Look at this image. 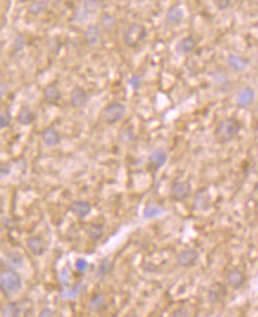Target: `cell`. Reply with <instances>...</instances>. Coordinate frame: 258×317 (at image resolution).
Returning a JSON list of instances; mask_svg holds the SVG:
<instances>
[{
    "label": "cell",
    "mask_w": 258,
    "mask_h": 317,
    "mask_svg": "<svg viewBox=\"0 0 258 317\" xmlns=\"http://www.w3.org/2000/svg\"><path fill=\"white\" fill-rule=\"evenodd\" d=\"M242 130V123L234 117H226L219 121L216 127V138L221 144L232 141L238 137Z\"/></svg>",
    "instance_id": "obj_1"
},
{
    "label": "cell",
    "mask_w": 258,
    "mask_h": 317,
    "mask_svg": "<svg viewBox=\"0 0 258 317\" xmlns=\"http://www.w3.org/2000/svg\"><path fill=\"white\" fill-rule=\"evenodd\" d=\"M23 287V279L16 270L2 269L0 275V290L6 297L18 293Z\"/></svg>",
    "instance_id": "obj_2"
},
{
    "label": "cell",
    "mask_w": 258,
    "mask_h": 317,
    "mask_svg": "<svg viewBox=\"0 0 258 317\" xmlns=\"http://www.w3.org/2000/svg\"><path fill=\"white\" fill-rule=\"evenodd\" d=\"M147 37V30L143 24L139 23H132L126 28V30L124 31L123 40L125 43L127 48L136 49L139 48V45H142L144 43V40Z\"/></svg>",
    "instance_id": "obj_3"
},
{
    "label": "cell",
    "mask_w": 258,
    "mask_h": 317,
    "mask_svg": "<svg viewBox=\"0 0 258 317\" xmlns=\"http://www.w3.org/2000/svg\"><path fill=\"white\" fill-rule=\"evenodd\" d=\"M100 4L98 0H81L80 4L75 8L73 14V20L75 23L87 22L92 16H95V13L99 10Z\"/></svg>",
    "instance_id": "obj_4"
},
{
    "label": "cell",
    "mask_w": 258,
    "mask_h": 317,
    "mask_svg": "<svg viewBox=\"0 0 258 317\" xmlns=\"http://www.w3.org/2000/svg\"><path fill=\"white\" fill-rule=\"evenodd\" d=\"M126 112L127 109L125 105L119 103V101H113V103L107 105L101 114H103V120L107 125H115L125 118Z\"/></svg>",
    "instance_id": "obj_5"
},
{
    "label": "cell",
    "mask_w": 258,
    "mask_h": 317,
    "mask_svg": "<svg viewBox=\"0 0 258 317\" xmlns=\"http://www.w3.org/2000/svg\"><path fill=\"white\" fill-rule=\"evenodd\" d=\"M33 313V303L30 299H20L18 302H13V303L7 304L2 310L4 316L11 317H18L22 315L29 316Z\"/></svg>",
    "instance_id": "obj_6"
},
{
    "label": "cell",
    "mask_w": 258,
    "mask_h": 317,
    "mask_svg": "<svg viewBox=\"0 0 258 317\" xmlns=\"http://www.w3.org/2000/svg\"><path fill=\"white\" fill-rule=\"evenodd\" d=\"M192 195V184L189 181H174L170 187V199L175 202H184Z\"/></svg>",
    "instance_id": "obj_7"
},
{
    "label": "cell",
    "mask_w": 258,
    "mask_h": 317,
    "mask_svg": "<svg viewBox=\"0 0 258 317\" xmlns=\"http://www.w3.org/2000/svg\"><path fill=\"white\" fill-rule=\"evenodd\" d=\"M226 295H227V286L221 282H214V283L208 287L207 298L211 304L216 305L221 303L224 301Z\"/></svg>",
    "instance_id": "obj_8"
},
{
    "label": "cell",
    "mask_w": 258,
    "mask_h": 317,
    "mask_svg": "<svg viewBox=\"0 0 258 317\" xmlns=\"http://www.w3.org/2000/svg\"><path fill=\"white\" fill-rule=\"evenodd\" d=\"M200 253L195 248H185L178 254V265L181 267H192L198 263Z\"/></svg>",
    "instance_id": "obj_9"
},
{
    "label": "cell",
    "mask_w": 258,
    "mask_h": 317,
    "mask_svg": "<svg viewBox=\"0 0 258 317\" xmlns=\"http://www.w3.org/2000/svg\"><path fill=\"white\" fill-rule=\"evenodd\" d=\"M256 93L251 87H243L236 95V104L239 108H248L255 103Z\"/></svg>",
    "instance_id": "obj_10"
},
{
    "label": "cell",
    "mask_w": 258,
    "mask_h": 317,
    "mask_svg": "<svg viewBox=\"0 0 258 317\" xmlns=\"http://www.w3.org/2000/svg\"><path fill=\"white\" fill-rule=\"evenodd\" d=\"M226 282H227V285L232 289L238 290L240 287H243V285L246 283V275L243 270L238 269V267H234V269H231L230 271L226 275Z\"/></svg>",
    "instance_id": "obj_11"
},
{
    "label": "cell",
    "mask_w": 258,
    "mask_h": 317,
    "mask_svg": "<svg viewBox=\"0 0 258 317\" xmlns=\"http://www.w3.org/2000/svg\"><path fill=\"white\" fill-rule=\"evenodd\" d=\"M89 95L86 89L82 87H74L73 91L71 92V105L75 109H81L88 104Z\"/></svg>",
    "instance_id": "obj_12"
},
{
    "label": "cell",
    "mask_w": 258,
    "mask_h": 317,
    "mask_svg": "<svg viewBox=\"0 0 258 317\" xmlns=\"http://www.w3.org/2000/svg\"><path fill=\"white\" fill-rule=\"evenodd\" d=\"M83 40L88 46L94 48L101 40V28L97 24H89L83 31Z\"/></svg>",
    "instance_id": "obj_13"
},
{
    "label": "cell",
    "mask_w": 258,
    "mask_h": 317,
    "mask_svg": "<svg viewBox=\"0 0 258 317\" xmlns=\"http://www.w3.org/2000/svg\"><path fill=\"white\" fill-rule=\"evenodd\" d=\"M193 207L195 211H206L211 207V194L207 188H201L196 191Z\"/></svg>",
    "instance_id": "obj_14"
},
{
    "label": "cell",
    "mask_w": 258,
    "mask_h": 317,
    "mask_svg": "<svg viewBox=\"0 0 258 317\" xmlns=\"http://www.w3.org/2000/svg\"><path fill=\"white\" fill-rule=\"evenodd\" d=\"M24 263V258L19 252L16 251H7L5 252L4 257L1 258V265L5 269H18L23 266Z\"/></svg>",
    "instance_id": "obj_15"
},
{
    "label": "cell",
    "mask_w": 258,
    "mask_h": 317,
    "mask_svg": "<svg viewBox=\"0 0 258 317\" xmlns=\"http://www.w3.org/2000/svg\"><path fill=\"white\" fill-rule=\"evenodd\" d=\"M184 18V13L182 7L180 5H173L166 14V25L169 28H175V26L181 24Z\"/></svg>",
    "instance_id": "obj_16"
},
{
    "label": "cell",
    "mask_w": 258,
    "mask_h": 317,
    "mask_svg": "<svg viewBox=\"0 0 258 317\" xmlns=\"http://www.w3.org/2000/svg\"><path fill=\"white\" fill-rule=\"evenodd\" d=\"M211 76H212L213 82L219 91L221 92L230 91L231 81L225 70H222V69H217V70H214L212 74H211Z\"/></svg>",
    "instance_id": "obj_17"
},
{
    "label": "cell",
    "mask_w": 258,
    "mask_h": 317,
    "mask_svg": "<svg viewBox=\"0 0 258 317\" xmlns=\"http://www.w3.org/2000/svg\"><path fill=\"white\" fill-rule=\"evenodd\" d=\"M43 99L46 104L49 105H57L62 99V93H61L59 86L56 83H50L43 89Z\"/></svg>",
    "instance_id": "obj_18"
},
{
    "label": "cell",
    "mask_w": 258,
    "mask_h": 317,
    "mask_svg": "<svg viewBox=\"0 0 258 317\" xmlns=\"http://www.w3.org/2000/svg\"><path fill=\"white\" fill-rule=\"evenodd\" d=\"M168 161V153L166 150L158 149L152 151L151 155L149 156V169L152 171H157L166 164Z\"/></svg>",
    "instance_id": "obj_19"
},
{
    "label": "cell",
    "mask_w": 258,
    "mask_h": 317,
    "mask_svg": "<svg viewBox=\"0 0 258 317\" xmlns=\"http://www.w3.org/2000/svg\"><path fill=\"white\" fill-rule=\"evenodd\" d=\"M69 209L74 215H76L77 217H86L91 214L92 211V205L88 201L85 200H75L71 203Z\"/></svg>",
    "instance_id": "obj_20"
},
{
    "label": "cell",
    "mask_w": 258,
    "mask_h": 317,
    "mask_svg": "<svg viewBox=\"0 0 258 317\" xmlns=\"http://www.w3.org/2000/svg\"><path fill=\"white\" fill-rule=\"evenodd\" d=\"M27 246L29 251L33 253L34 255H42L44 254L46 249V244L44 239L39 235H33V237L28 238Z\"/></svg>",
    "instance_id": "obj_21"
},
{
    "label": "cell",
    "mask_w": 258,
    "mask_h": 317,
    "mask_svg": "<svg viewBox=\"0 0 258 317\" xmlns=\"http://www.w3.org/2000/svg\"><path fill=\"white\" fill-rule=\"evenodd\" d=\"M42 141L46 146L55 147L57 145H60L62 138H61L59 131L55 129V127H46L42 132Z\"/></svg>",
    "instance_id": "obj_22"
},
{
    "label": "cell",
    "mask_w": 258,
    "mask_h": 317,
    "mask_svg": "<svg viewBox=\"0 0 258 317\" xmlns=\"http://www.w3.org/2000/svg\"><path fill=\"white\" fill-rule=\"evenodd\" d=\"M226 62H227V66L230 67L232 70L236 72L245 71L249 67V60L236 54L228 55Z\"/></svg>",
    "instance_id": "obj_23"
},
{
    "label": "cell",
    "mask_w": 258,
    "mask_h": 317,
    "mask_svg": "<svg viewBox=\"0 0 258 317\" xmlns=\"http://www.w3.org/2000/svg\"><path fill=\"white\" fill-rule=\"evenodd\" d=\"M196 46H198L196 39L194 38L193 36H187L178 43V45H176V52H178L179 55H184V56H185V55L192 54L196 49Z\"/></svg>",
    "instance_id": "obj_24"
},
{
    "label": "cell",
    "mask_w": 258,
    "mask_h": 317,
    "mask_svg": "<svg viewBox=\"0 0 258 317\" xmlns=\"http://www.w3.org/2000/svg\"><path fill=\"white\" fill-rule=\"evenodd\" d=\"M37 119L36 112H34L33 109L29 106H23L19 109L18 115H17V121L23 126H29V125L34 124Z\"/></svg>",
    "instance_id": "obj_25"
},
{
    "label": "cell",
    "mask_w": 258,
    "mask_h": 317,
    "mask_svg": "<svg viewBox=\"0 0 258 317\" xmlns=\"http://www.w3.org/2000/svg\"><path fill=\"white\" fill-rule=\"evenodd\" d=\"M49 0H33L28 6V12L31 16L37 17L40 16L48 10Z\"/></svg>",
    "instance_id": "obj_26"
},
{
    "label": "cell",
    "mask_w": 258,
    "mask_h": 317,
    "mask_svg": "<svg viewBox=\"0 0 258 317\" xmlns=\"http://www.w3.org/2000/svg\"><path fill=\"white\" fill-rule=\"evenodd\" d=\"M106 308V298L103 293H94L89 299V309L94 313H100Z\"/></svg>",
    "instance_id": "obj_27"
},
{
    "label": "cell",
    "mask_w": 258,
    "mask_h": 317,
    "mask_svg": "<svg viewBox=\"0 0 258 317\" xmlns=\"http://www.w3.org/2000/svg\"><path fill=\"white\" fill-rule=\"evenodd\" d=\"M117 25V20H115L114 16H112L111 13H103L100 17V22H99V26L101 28V30L104 31H112L113 29L115 28Z\"/></svg>",
    "instance_id": "obj_28"
},
{
    "label": "cell",
    "mask_w": 258,
    "mask_h": 317,
    "mask_svg": "<svg viewBox=\"0 0 258 317\" xmlns=\"http://www.w3.org/2000/svg\"><path fill=\"white\" fill-rule=\"evenodd\" d=\"M104 226L100 225V223H92L91 226L87 228L86 233L88 235L89 239L94 241L101 240V238L104 237Z\"/></svg>",
    "instance_id": "obj_29"
},
{
    "label": "cell",
    "mask_w": 258,
    "mask_h": 317,
    "mask_svg": "<svg viewBox=\"0 0 258 317\" xmlns=\"http://www.w3.org/2000/svg\"><path fill=\"white\" fill-rule=\"evenodd\" d=\"M82 282H77L73 287H68L67 290L61 291V297L65 299H74L80 295V292L82 291Z\"/></svg>",
    "instance_id": "obj_30"
},
{
    "label": "cell",
    "mask_w": 258,
    "mask_h": 317,
    "mask_svg": "<svg viewBox=\"0 0 258 317\" xmlns=\"http://www.w3.org/2000/svg\"><path fill=\"white\" fill-rule=\"evenodd\" d=\"M112 266H113V265H112L111 259H110V257L104 258L103 260H101L100 265L98 266L97 272H95V277H97L98 279L104 278V277H105V276L107 275V273L111 271Z\"/></svg>",
    "instance_id": "obj_31"
},
{
    "label": "cell",
    "mask_w": 258,
    "mask_h": 317,
    "mask_svg": "<svg viewBox=\"0 0 258 317\" xmlns=\"http://www.w3.org/2000/svg\"><path fill=\"white\" fill-rule=\"evenodd\" d=\"M163 214V209H162L157 205H147L146 209H144V217L146 219H153V217H157L159 215Z\"/></svg>",
    "instance_id": "obj_32"
},
{
    "label": "cell",
    "mask_w": 258,
    "mask_h": 317,
    "mask_svg": "<svg viewBox=\"0 0 258 317\" xmlns=\"http://www.w3.org/2000/svg\"><path fill=\"white\" fill-rule=\"evenodd\" d=\"M88 269H89V264L86 259L83 258L76 259V261H75V270H76V272H79L80 275H85Z\"/></svg>",
    "instance_id": "obj_33"
},
{
    "label": "cell",
    "mask_w": 258,
    "mask_h": 317,
    "mask_svg": "<svg viewBox=\"0 0 258 317\" xmlns=\"http://www.w3.org/2000/svg\"><path fill=\"white\" fill-rule=\"evenodd\" d=\"M142 82H143V77L141 75H133V76L129 80V84L132 87L133 91H138L141 88Z\"/></svg>",
    "instance_id": "obj_34"
},
{
    "label": "cell",
    "mask_w": 258,
    "mask_h": 317,
    "mask_svg": "<svg viewBox=\"0 0 258 317\" xmlns=\"http://www.w3.org/2000/svg\"><path fill=\"white\" fill-rule=\"evenodd\" d=\"M233 4V0H216L217 7L219 8L220 11H226L228 10Z\"/></svg>",
    "instance_id": "obj_35"
},
{
    "label": "cell",
    "mask_w": 258,
    "mask_h": 317,
    "mask_svg": "<svg viewBox=\"0 0 258 317\" xmlns=\"http://www.w3.org/2000/svg\"><path fill=\"white\" fill-rule=\"evenodd\" d=\"M10 124H11L10 113L8 112L1 113V115H0V127H1V129H6V127L10 126Z\"/></svg>",
    "instance_id": "obj_36"
},
{
    "label": "cell",
    "mask_w": 258,
    "mask_h": 317,
    "mask_svg": "<svg viewBox=\"0 0 258 317\" xmlns=\"http://www.w3.org/2000/svg\"><path fill=\"white\" fill-rule=\"evenodd\" d=\"M172 316H174V317H185V316H189V310H188V308H185L184 305H181V307L178 308V309L173 311Z\"/></svg>",
    "instance_id": "obj_37"
},
{
    "label": "cell",
    "mask_w": 258,
    "mask_h": 317,
    "mask_svg": "<svg viewBox=\"0 0 258 317\" xmlns=\"http://www.w3.org/2000/svg\"><path fill=\"white\" fill-rule=\"evenodd\" d=\"M71 273H69V269L68 267H65L61 272V283L65 286H69V282H71Z\"/></svg>",
    "instance_id": "obj_38"
},
{
    "label": "cell",
    "mask_w": 258,
    "mask_h": 317,
    "mask_svg": "<svg viewBox=\"0 0 258 317\" xmlns=\"http://www.w3.org/2000/svg\"><path fill=\"white\" fill-rule=\"evenodd\" d=\"M121 135H120V138L123 139L124 141L126 142H130L132 141L133 139H135V135H133V132L130 129H126V130H123L121 131Z\"/></svg>",
    "instance_id": "obj_39"
},
{
    "label": "cell",
    "mask_w": 258,
    "mask_h": 317,
    "mask_svg": "<svg viewBox=\"0 0 258 317\" xmlns=\"http://www.w3.org/2000/svg\"><path fill=\"white\" fill-rule=\"evenodd\" d=\"M25 46V39L23 38L22 36H17L16 39H14V49L17 51L23 50V48Z\"/></svg>",
    "instance_id": "obj_40"
},
{
    "label": "cell",
    "mask_w": 258,
    "mask_h": 317,
    "mask_svg": "<svg viewBox=\"0 0 258 317\" xmlns=\"http://www.w3.org/2000/svg\"><path fill=\"white\" fill-rule=\"evenodd\" d=\"M55 311L53 309H50V308H45V309H43V310H40V313H39V316L40 317H53L55 316Z\"/></svg>",
    "instance_id": "obj_41"
},
{
    "label": "cell",
    "mask_w": 258,
    "mask_h": 317,
    "mask_svg": "<svg viewBox=\"0 0 258 317\" xmlns=\"http://www.w3.org/2000/svg\"><path fill=\"white\" fill-rule=\"evenodd\" d=\"M10 173H11V167H10V165L2 164L1 168H0V174H1V176L4 177V176L10 175Z\"/></svg>",
    "instance_id": "obj_42"
},
{
    "label": "cell",
    "mask_w": 258,
    "mask_h": 317,
    "mask_svg": "<svg viewBox=\"0 0 258 317\" xmlns=\"http://www.w3.org/2000/svg\"><path fill=\"white\" fill-rule=\"evenodd\" d=\"M254 190L256 191V193L258 194V181H257L256 183H255V185H254Z\"/></svg>",
    "instance_id": "obj_43"
},
{
    "label": "cell",
    "mask_w": 258,
    "mask_h": 317,
    "mask_svg": "<svg viewBox=\"0 0 258 317\" xmlns=\"http://www.w3.org/2000/svg\"><path fill=\"white\" fill-rule=\"evenodd\" d=\"M152 1H161V0H152Z\"/></svg>",
    "instance_id": "obj_44"
}]
</instances>
